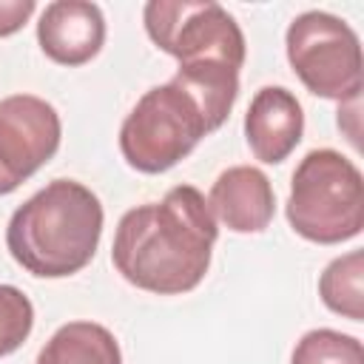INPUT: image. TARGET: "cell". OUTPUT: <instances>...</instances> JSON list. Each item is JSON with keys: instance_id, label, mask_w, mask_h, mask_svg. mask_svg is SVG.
Here are the masks:
<instances>
[{"instance_id": "cell-1", "label": "cell", "mask_w": 364, "mask_h": 364, "mask_svg": "<svg viewBox=\"0 0 364 364\" xmlns=\"http://www.w3.org/2000/svg\"><path fill=\"white\" fill-rule=\"evenodd\" d=\"M216 236L219 228L202 191L176 185L159 202L122 213L111 262L128 284L156 296H179L205 279Z\"/></svg>"}, {"instance_id": "cell-2", "label": "cell", "mask_w": 364, "mask_h": 364, "mask_svg": "<svg viewBox=\"0 0 364 364\" xmlns=\"http://www.w3.org/2000/svg\"><path fill=\"white\" fill-rule=\"evenodd\" d=\"M100 236L102 205L97 193L82 182L54 179L11 213L6 247L26 273L65 279L94 259Z\"/></svg>"}, {"instance_id": "cell-3", "label": "cell", "mask_w": 364, "mask_h": 364, "mask_svg": "<svg viewBox=\"0 0 364 364\" xmlns=\"http://www.w3.org/2000/svg\"><path fill=\"white\" fill-rule=\"evenodd\" d=\"M290 228L316 245H341L364 228V182L353 159L333 148L304 154L284 205Z\"/></svg>"}, {"instance_id": "cell-4", "label": "cell", "mask_w": 364, "mask_h": 364, "mask_svg": "<svg viewBox=\"0 0 364 364\" xmlns=\"http://www.w3.org/2000/svg\"><path fill=\"white\" fill-rule=\"evenodd\" d=\"M213 134L199 105L173 82L148 88L119 128L122 159L139 173L171 171L202 136Z\"/></svg>"}, {"instance_id": "cell-5", "label": "cell", "mask_w": 364, "mask_h": 364, "mask_svg": "<svg viewBox=\"0 0 364 364\" xmlns=\"http://www.w3.org/2000/svg\"><path fill=\"white\" fill-rule=\"evenodd\" d=\"M142 23L154 46L179 65H245V34L233 14L213 0H151Z\"/></svg>"}, {"instance_id": "cell-6", "label": "cell", "mask_w": 364, "mask_h": 364, "mask_svg": "<svg viewBox=\"0 0 364 364\" xmlns=\"http://www.w3.org/2000/svg\"><path fill=\"white\" fill-rule=\"evenodd\" d=\"M287 63L301 85L336 102L361 97V43L358 34L330 11H301L284 34Z\"/></svg>"}, {"instance_id": "cell-7", "label": "cell", "mask_w": 364, "mask_h": 364, "mask_svg": "<svg viewBox=\"0 0 364 364\" xmlns=\"http://www.w3.org/2000/svg\"><path fill=\"white\" fill-rule=\"evenodd\" d=\"M63 122L51 102L34 94L0 100V196L17 191L60 148Z\"/></svg>"}, {"instance_id": "cell-8", "label": "cell", "mask_w": 364, "mask_h": 364, "mask_svg": "<svg viewBox=\"0 0 364 364\" xmlns=\"http://www.w3.org/2000/svg\"><path fill=\"white\" fill-rule=\"evenodd\" d=\"M37 43L57 65H85L105 43V17L88 0H54L43 9L37 23Z\"/></svg>"}, {"instance_id": "cell-9", "label": "cell", "mask_w": 364, "mask_h": 364, "mask_svg": "<svg viewBox=\"0 0 364 364\" xmlns=\"http://www.w3.org/2000/svg\"><path fill=\"white\" fill-rule=\"evenodd\" d=\"M304 134V111L284 85H264L253 94L245 114V139L264 165L284 162Z\"/></svg>"}, {"instance_id": "cell-10", "label": "cell", "mask_w": 364, "mask_h": 364, "mask_svg": "<svg viewBox=\"0 0 364 364\" xmlns=\"http://www.w3.org/2000/svg\"><path fill=\"white\" fill-rule=\"evenodd\" d=\"M208 208L233 233H262L273 222L276 193L259 168L233 165L216 176Z\"/></svg>"}, {"instance_id": "cell-11", "label": "cell", "mask_w": 364, "mask_h": 364, "mask_svg": "<svg viewBox=\"0 0 364 364\" xmlns=\"http://www.w3.org/2000/svg\"><path fill=\"white\" fill-rule=\"evenodd\" d=\"M37 364H122L114 333L97 321H68L37 353Z\"/></svg>"}, {"instance_id": "cell-12", "label": "cell", "mask_w": 364, "mask_h": 364, "mask_svg": "<svg viewBox=\"0 0 364 364\" xmlns=\"http://www.w3.org/2000/svg\"><path fill=\"white\" fill-rule=\"evenodd\" d=\"M318 296L327 310L361 321L364 318V253L350 250L336 256L318 276Z\"/></svg>"}, {"instance_id": "cell-13", "label": "cell", "mask_w": 364, "mask_h": 364, "mask_svg": "<svg viewBox=\"0 0 364 364\" xmlns=\"http://www.w3.org/2000/svg\"><path fill=\"white\" fill-rule=\"evenodd\" d=\"M290 364H364V350L355 336L318 327L296 341Z\"/></svg>"}, {"instance_id": "cell-14", "label": "cell", "mask_w": 364, "mask_h": 364, "mask_svg": "<svg viewBox=\"0 0 364 364\" xmlns=\"http://www.w3.org/2000/svg\"><path fill=\"white\" fill-rule=\"evenodd\" d=\"M34 327V304L14 284H0V358L14 353Z\"/></svg>"}, {"instance_id": "cell-15", "label": "cell", "mask_w": 364, "mask_h": 364, "mask_svg": "<svg viewBox=\"0 0 364 364\" xmlns=\"http://www.w3.org/2000/svg\"><path fill=\"white\" fill-rule=\"evenodd\" d=\"M34 0H0V37L20 31L34 14Z\"/></svg>"}]
</instances>
